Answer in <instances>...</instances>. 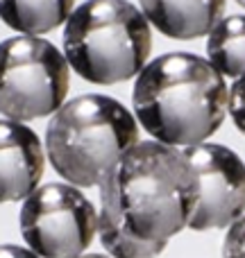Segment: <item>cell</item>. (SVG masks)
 Listing matches in <instances>:
<instances>
[{
    "mask_svg": "<svg viewBox=\"0 0 245 258\" xmlns=\"http://www.w3.org/2000/svg\"><path fill=\"white\" fill-rule=\"evenodd\" d=\"M198 177L179 147L141 141L100 181L98 236L114 258H155L188 227Z\"/></svg>",
    "mask_w": 245,
    "mask_h": 258,
    "instance_id": "6da1fadb",
    "label": "cell"
},
{
    "mask_svg": "<svg viewBox=\"0 0 245 258\" xmlns=\"http://www.w3.org/2000/svg\"><path fill=\"white\" fill-rule=\"evenodd\" d=\"M229 86L207 59L168 52L152 59L136 75L134 118L155 141L188 147L214 136L227 116Z\"/></svg>",
    "mask_w": 245,
    "mask_h": 258,
    "instance_id": "7a4b0ae2",
    "label": "cell"
},
{
    "mask_svg": "<svg viewBox=\"0 0 245 258\" xmlns=\"http://www.w3.org/2000/svg\"><path fill=\"white\" fill-rule=\"evenodd\" d=\"M138 143V122L109 95H80L64 102L45 127L50 165L71 186H100Z\"/></svg>",
    "mask_w": 245,
    "mask_h": 258,
    "instance_id": "3957f363",
    "label": "cell"
},
{
    "mask_svg": "<svg viewBox=\"0 0 245 258\" xmlns=\"http://www.w3.org/2000/svg\"><path fill=\"white\" fill-rule=\"evenodd\" d=\"M150 50V23L127 0H86L64 23V57L91 84L112 86L136 77Z\"/></svg>",
    "mask_w": 245,
    "mask_h": 258,
    "instance_id": "277c9868",
    "label": "cell"
},
{
    "mask_svg": "<svg viewBox=\"0 0 245 258\" xmlns=\"http://www.w3.org/2000/svg\"><path fill=\"white\" fill-rule=\"evenodd\" d=\"M71 89V66L57 45L39 36L0 43V113L27 122L55 113Z\"/></svg>",
    "mask_w": 245,
    "mask_h": 258,
    "instance_id": "5b68a950",
    "label": "cell"
},
{
    "mask_svg": "<svg viewBox=\"0 0 245 258\" xmlns=\"http://www.w3.org/2000/svg\"><path fill=\"white\" fill-rule=\"evenodd\" d=\"M95 233L98 213L71 183H45L23 202L21 236L41 258H77Z\"/></svg>",
    "mask_w": 245,
    "mask_h": 258,
    "instance_id": "8992f818",
    "label": "cell"
},
{
    "mask_svg": "<svg viewBox=\"0 0 245 258\" xmlns=\"http://www.w3.org/2000/svg\"><path fill=\"white\" fill-rule=\"evenodd\" d=\"M198 177V204L188 227L195 231L227 229L245 213V163L218 143L182 147Z\"/></svg>",
    "mask_w": 245,
    "mask_h": 258,
    "instance_id": "52a82bcc",
    "label": "cell"
},
{
    "mask_svg": "<svg viewBox=\"0 0 245 258\" xmlns=\"http://www.w3.org/2000/svg\"><path fill=\"white\" fill-rule=\"evenodd\" d=\"M45 154L39 136L16 120H0V204L32 195L43 177Z\"/></svg>",
    "mask_w": 245,
    "mask_h": 258,
    "instance_id": "ba28073f",
    "label": "cell"
},
{
    "mask_svg": "<svg viewBox=\"0 0 245 258\" xmlns=\"http://www.w3.org/2000/svg\"><path fill=\"white\" fill-rule=\"evenodd\" d=\"M225 5L227 0H141V12L164 36L191 41L214 30Z\"/></svg>",
    "mask_w": 245,
    "mask_h": 258,
    "instance_id": "9c48e42d",
    "label": "cell"
},
{
    "mask_svg": "<svg viewBox=\"0 0 245 258\" xmlns=\"http://www.w3.org/2000/svg\"><path fill=\"white\" fill-rule=\"evenodd\" d=\"M75 0H0V21L18 34H48L68 21Z\"/></svg>",
    "mask_w": 245,
    "mask_h": 258,
    "instance_id": "30bf717a",
    "label": "cell"
},
{
    "mask_svg": "<svg viewBox=\"0 0 245 258\" xmlns=\"http://www.w3.org/2000/svg\"><path fill=\"white\" fill-rule=\"evenodd\" d=\"M207 61L223 77L245 75V16H223L207 34Z\"/></svg>",
    "mask_w": 245,
    "mask_h": 258,
    "instance_id": "8fae6325",
    "label": "cell"
},
{
    "mask_svg": "<svg viewBox=\"0 0 245 258\" xmlns=\"http://www.w3.org/2000/svg\"><path fill=\"white\" fill-rule=\"evenodd\" d=\"M227 113L232 116L234 125L241 134H245V75L234 80L232 89H229L227 100Z\"/></svg>",
    "mask_w": 245,
    "mask_h": 258,
    "instance_id": "7c38bea8",
    "label": "cell"
},
{
    "mask_svg": "<svg viewBox=\"0 0 245 258\" xmlns=\"http://www.w3.org/2000/svg\"><path fill=\"white\" fill-rule=\"evenodd\" d=\"M223 258H245V213L227 227L223 242Z\"/></svg>",
    "mask_w": 245,
    "mask_h": 258,
    "instance_id": "4fadbf2b",
    "label": "cell"
},
{
    "mask_svg": "<svg viewBox=\"0 0 245 258\" xmlns=\"http://www.w3.org/2000/svg\"><path fill=\"white\" fill-rule=\"evenodd\" d=\"M0 258H41L36 256L32 249L18 245H0Z\"/></svg>",
    "mask_w": 245,
    "mask_h": 258,
    "instance_id": "5bb4252c",
    "label": "cell"
},
{
    "mask_svg": "<svg viewBox=\"0 0 245 258\" xmlns=\"http://www.w3.org/2000/svg\"><path fill=\"white\" fill-rule=\"evenodd\" d=\"M77 258H114V256H105V254H80Z\"/></svg>",
    "mask_w": 245,
    "mask_h": 258,
    "instance_id": "9a60e30c",
    "label": "cell"
},
{
    "mask_svg": "<svg viewBox=\"0 0 245 258\" xmlns=\"http://www.w3.org/2000/svg\"><path fill=\"white\" fill-rule=\"evenodd\" d=\"M236 3H238V5H241V7H245V0H236Z\"/></svg>",
    "mask_w": 245,
    "mask_h": 258,
    "instance_id": "2e32d148",
    "label": "cell"
}]
</instances>
